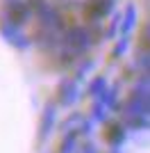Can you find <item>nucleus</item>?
Listing matches in <instances>:
<instances>
[{"label":"nucleus","instance_id":"4","mask_svg":"<svg viewBox=\"0 0 150 153\" xmlns=\"http://www.w3.org/2000/svg\"><path fill=\"white\" fill-rule=\"evenodd\" d=\"M0 14H2V21L12 23V25H18V27H23L25 23H30L34 19L32 7L27 5V0H5Z\"/></svg>","mask_w":150,"mask_h":153},{"label":"nucleus","instance_id":"2","mask_svg":"<svg viewBox=\"0 0 150 153\" xmlns=\"http://www.w3.org/2000/svg\"><path fill=\"white\" fill-rule=\"evenodd\" d=\"M27 5L32 7V14L39 21V25L57 30V32H64L68 27V21L62 14V9L57 5H52L50 0H27Z\"/></svg>","mask_w":150,"mask_h":153},{"label":"nucleus","instance_id":"1","mask_svg":"<svg viewBox=\"0 0 150 153\" xmlns=\"http://www.w3.org/2000/svg\"><path fill=\"white\" fill-rule=\"evenodd\" d=\"M98 34H102V27L98 25H82V23H77V25H68L66 30L62 32V46L64 48H68V51H73L75 55H80V57H84L91 48L96 46V41H98Z\"/></svg>","mask_w":150,"mask_h":153},{"label":"nucleus","instance_id":"18","mask_svg":"<svg viewBox=\"0 0 150 153\" xmlns=\"http://www.w3.org/2000/svg\"><path fill=\"white\" fill-rule=\"evenodd\" d=\"M77 153H98V149H96L93 144L89 142V144H84V146H80V151H77Z\"/></svg>","mask_w":150,"mask_h":153},{"label":"nucleus","instance_id":"13","mask_svg":"<svg viewBox=\"0 0 150 153\" xmlns=\"http://www.w3.org/2000/svg\"><path fill=\"white\" fill-rule=\"evenodd\" d=\"M107 112H109L107 103L102 101V98H93V108H91V117H93V121L105 123L107 121Z\"/></svg>","mask_w":150,"mask_h":153},{"label":"nucleus","instance_id":"6","mask_svg":"<svg viewBox=\"0 0 150 153\" xmlns=\"http://www.w3.org/2000/svg\"><path fill=\"white\" fill-rule=\"evenodd\" d=\"M30 37H32V44H37L41 51H57L62 46V32L50 30V27H43V25H39Z\"/></svg>","mask_w":150,"mask_h":153},{"label":"nucleus","instance_id":"7","mask_svg":"<svg viewBox=\"0 0 150 153\" xmlns=\"http://www.w3.org/2000/svg\"><path fill=\"white\" fill-rule=\"evenodd\" d=\"M80 98V82L77 80H62L59 87H57V105H62V108H73L75 103Z\"/></svg>","mask_w":150,"mask_h":153},{"label":"nucleus","instance_id":"5","mask_svg":"<svg viewBox=\"0 0 150 153\" xmlns=\"http://www.w3.org/2000/svg\"><path fill=\"white\" fill-rule=\"evenodd\" d=\"M0 37L5 39L9 46H14L16 51H27V48L32 46V37L30 34H25L23 27L12 25V23H7V21H0Z\"/></svg>","mask_w":150,"mask_h":153},{"label":"nucleus","instance_id":"11","mask_svg":"<svg viewBox=\"0 0 150 153\" xmlns=\"http://www.w3.org/2000/svg\"><path fill=\"white\" fill-rule=\"evenodd\" d=\"M80 137L82 135L77 133V130H73V133H64L62 137V144H59V153H77L80 151Z\"/></svg>","mask_w":150,"mask_h":153},{"label":"nucleus","instance_id":"9","mask_svg":"<svg viewBox=\"0 0 150 153\" xmlns=\"http://www.w3.org/2000/svg\"><path fill=\"white\" fill-rule=\"evenodd\" d=\"M125 135H127V126L125 123H121V121H112V123H107V128H105V140H107V144L112 149H118L121 144L125 142Z\"/></svg>","mask_w":150,"mask_h":153},{"label":"nucleus","instance_id":"19","mask_svg":"<svg viewBox=\"0 0 150 153\" xmlns=\"http://www.w3.org/2000/svg\"><path fill=\"white\" fill-rule=\"evenodd\" d=\"M141 37H146V39H148V41H150V23H148V25L143 27V34H141Z\"/></svg>","mask_w":150,"mask_h":153},{"label":"nucleus","instance_id":"14","mask_svg":"<svg viewBox=\"0 0 150 153\" xmlns=\"http://www.w3.org/2000/svg\"><path fill=\"white\" fill-rule=\"evenodd\" d=\"M82 123H84V117H82L80 112H73L68 119H64L62 133H73V130H77V133H80V126H82Z\"/></svg>","mask_w":150,"mask_h":153},{"label":"nucleus","instance_id":"16","mask_svg":"<svg viewBox=\"0 0 150 153\" xmlns=\"http://www.w3.org/2000/svg\"><path fill=\"white\" fill-rule=\"evenodd\" d=\"M127 48H130V37H121L118 44L114 46V51H112V57L114 59H121L125 53H127Z\"/></svg>","mask_w":150,"mask_h":153},{"label":"nucleus","instance_id":"3","mask_svg":"<svg viewBox=\"0 0 150 153\" xmlns=\"http://www.w3.org/2000/svg\"><path fill=\"white\" fill-rule=\"evenodd\" d=\"M116 110L125 117H150V89H132V94L118 103Z\"/></svg>","mask_w":150,"mask_h":153},{"label":"nucleus","instance_id":"17","mask_svg":"<svg viewBox=\"0 0 150 153\" xmlns=\"http://www.w3.org/2000/svg\"><path fill=\"white\" fill-rule=\"evenodd\" d=\"M91 69H93V62H91V59H84V62H82V66L77 69V76H75V80H77V82H80V80H84V76H87Z\"/></svg>","mask_w":150,"mask_h":153},{"label":"nucleus","instance_id":"15","mask_svg":"<svg viewBox=\"0 0 150 153\" xmlns=\"http://www.w3.org/2000/svg\"><path fill=\"white\" fill-rule=\"evenodd\" d=\"M125 126L130 130H148L150 117H125Z\"/></svg>","mask_w":150,"mask_h":153},{"label":"nucleus","instance_id":"20","mask_svg":"<svg viewBox=\"0 0 150 153\" xmlns=\"http://www.w3.org/2000/svg\"><path fill=\"white\" fill-rule=\"evenodd\" d=\"M114 153H116V149H114Z\"/></svg>","mask_w":150,"mask_h":153},{"label":"nucleus","instance_id":"12","mask_svg":"<svg viewBox=\"0 0 150 153\" xmlns=\"http://www.w3.org/2000/svg\"><path fill=\"white\" fill-rule=\"evenodd\" d=\"M107 78L105 76H96L91 82H89V87H87V94L91 96V98H98V96H102L107 91Z\"/></svg>","mask_w":150,"mask_h":153},{"label":"nucleus","instance_id":"8","mask_svg":"<svg viewBox=\"0 0 150 153\" xmlns=\"http://www.w3.org/2000/svg\"><path fill=\"white\" fill-rule=\"evenodd\" d=\"M57 126V105L55 103H48L43 110V114H41V123H39V140L46 142L52 135V130H55Z\"/></svg>","mask_w":150,"mask_h":153},{"label":"nucleus","instance_id":"10","mask_svg":"<svg viewBox=\"0 0 150 153\" xmlns=\"http://www.w3.org/2000/svg\"><path fill=\"white\" fill-rule=\"evenodd\" d=\"M137 27V7L132 5H125L123 14H121V37H132V32Z\"/></svg>","mask_w":150,"mask_h":153}]
</instances>
